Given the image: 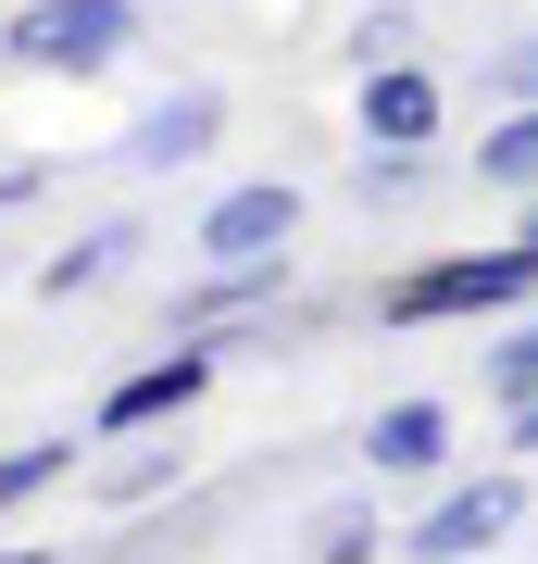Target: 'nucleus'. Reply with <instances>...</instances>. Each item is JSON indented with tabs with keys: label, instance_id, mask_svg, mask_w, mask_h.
Masks as SVG:
<instances>
[{
	"label": "nucleus",
	"instance_id": "obj_1",
	"mask_svg": "<svg viewBox=\"0 0 538 564\" xmlns=\"http://www.w3.org/2000/svg\"><path fill=\"white\" fill-rule=\"evenodd\" d=\"M0 51H13L25 76H100V63L139 51V0H25V13L0 25Z\"/></svg>",
	"mask_w": 538,
	"mask_h": 564
},
{
	"label": "nucleus",
	"instance_id": "obj_2",
	"mask_svg": "<svg viewBox=\"0 0 538 564\" xmlns=\"http://www.w3.org/2000/svg\"><path fill=\"white\" fill-rule=\"evenodd\" d=\"M538 289V239H501V251H439L388 289V326H439V314H501Z\"/></svg>",
	"mask_w": 538,
	"mask_h": 564
},
{
	"label": "nucleus",
	"instance_id": "obj_3",
	"mask_svg": "<svg viewBox=\"0 0 538 564\" xmlns=\"http://www.w3.org/2000/svg\"><path fill=\"white\" fill-rule=\"evenodd\" d=\"M288 239H300V188L288 176H251V188H226L200 214V263H288Z\"/></svg>",
	"mask_w": 538,
	"mask_h": 564
},
{
	"label": "nucleus",
	"instance_id": "obj_4",
	"mask_svg": "<svg viewBox=\"0 0 538 564\" xmlns=\"http://www.w3.org/2000/svg\"><path fill=\"white\" fill-rule=\"evenodd\" d=\"M514 514H526V489H514V477H463V489H439V514H426V527H414L400 552H414V564H463V552H501V540H514Z\"/></svg>",
	"mask_w": 538,
	"mask_h": 564
},
{
	"label": "nucleus",
	"instance_id": "obj_5",
	"mask_svg": "<svg viewBox=\"0 0 538 564\" xmlns=\"http://www.w3.org/2000/svg\"><path fill=\"white\" fill-rule=\"evenodd\" d=\"M213 139H226V101H213V88H163V101L125 126V163H139V176H176V163H200Z\"/></svg>",
	"mask_w": 538,
	"mask_h": 564
},
{
	"label": "nucleus",
	"instance_id": "obj_6",
	"mask_svg": "<svg viewBox=\"0 0 538 564\" xmlns=\"http://www.w3.org/2000/svg\"><path fill=\"white\" fill-rule=\"evenodd\" d=\"M363 139H376V151L439 139V76H414V63H363Z\"/></svg>",
	"mask_w": 538,
	"mask_h": 564
},
{
	"label": "nucleus",
	"instance_id": "obj_7",
	"mask_svg": "<svg viewBox=\"0 0 538 564\" xmlns=\"http://www.w3.org/2000/svg\"><path fill=\"white\" fill-rule=\"evenodd\" d=\"M200 377H213V351H176V364H139V377L100 402V440H139V426H163V414H188L200 402Z\"/></svg>",
	"mask_w": 538,
	"mask_h": 564
},
{
	"label": "nucleus",
	"instance_id": "obj_8",
	"mask_svg": "<svg viewBox=\"0 0 538 564\" xmlns=\"http://www.w3.org/2000/svg\"><path fill=\"white\" fill-rule=\"evenodd\" d=\"M439 452H451V414L439 402H388L376 426H363V464H376V477H426Z\"/></svg>",
	"mask_w": 538,
	"mask_h": 564
},
{
	"label": "nucleus",
	"instance_id": "obj_9",
	"mask_svg": "<svg viewBox=\"0 0 538 564\" xmlns=\"http://www.w3.org/2000/svg\"><path fill=\"white\" fill-rule=\"evenodd\" d=\"M125 239H139V226H100V239L51 251V263H39V289H51V302H76V289H100V276H113V263H125Z\"/></svg>",
	"mask_w": 538,
	"mask_h": 564
},
{
	"label": "nucleus",
	"instance_id": "obj_10",
	"mask_svg": "<svg viewBox=\"0 0 538 564\" xmlns=\"http://www.w3.org/2000/svg\"><path fill=\"white\" fill-rule=\"evenodd\" d=\"M476 176H488V188H538V101L501 126V139H476Z\"/></svg>",
	"mask_w": 538,
	"mask_h": 564
},
{
	"label": "nucleus",
	"instance_id": "obj_11",
	"mask_svg": "<svg viewBox=\"0 0 538 564\" xmlns=\"http://www.w3.org/2000/svg\"><path fill=\"white\" fill-rule=\"evenodd\" d=\"M51 477H76V440H25V452H0V514H13V502H39Z\"/></svg>",
	"mask_w": 538,
	"mask_h": 564
},
{
	"label": "nucleus",
	"instance_id": "obj_12",
	"mask_svg": "<svg viewBox=\"0 0 538 564\" xmlns=\"http://www.w3.org/2000/svg\"><path fill=\"white\" fill-rule=\"evenodd\" d=\"M376 540H388V527L363 514V502H339V514L314 527V564H376Z\"/></svg>",
	"mask_w": 538,
	"mask_h": 564
},
{
	"label": "nucleus",
	"instance_id": "obj_13",
	"mask_svg": "<svg viewBox=\"0 0 538 564\" xmlns=\"http://www.w3.org/2000/svg\"><path fill=\"white\" fill-rule=\"evenodd\" d=\"M488 389H501V402H526V389H538V326H526V339H501V351H488Z\"/></svg>",
	"mask_w": 538,
	"mask_h": 564
},
{
	"label": "nucleus",
	"instance_id": "obj_14",
	"mask_svg": "<svg viewBox=\"0 0 538 564\" xmlns=\"http://www.w3.org/2000/svg\"><path fill=\"white\" fill-rule=\"evenodd\" d=\"M501 88H514V101H538V39H526V51H501Z\"/></svg>",
	"mask_w": 538,
	"mask_h": 564
},
{
	"label": "nucleus",
	"instance_id": "obj_15",
	"mask_svg": "<svg viewBox=\"0 0 538 564\" xmlns=\"http://www.w3.org/2000/svg\"><path fill=\"white\" fill-rule=\"evenodd\" d=\"M501 414H514V452H538V389H526V402H501Z\"/></svg>",
	"mask_w": 538,
	"mask_h": 564
},
{
	"label": "nucleus",
	"instance_id": "obj_16",
	"mask_svg": "<svg viewBox=\"0 0 538 564\" xmlns=\"http://www.w3.org/2000/svg\"><path fill=\"white\" fill-rule=\"evenodd\" d=\"M526 239H538V214H526Z\"/></svg>",
	"mask_w": 538,
	"mask_h": 564
}]
</instances>
